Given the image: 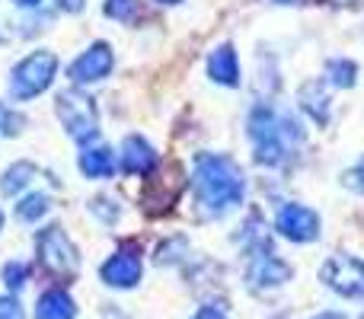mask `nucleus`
I'll return each mask as SVG.
<instances>
[{
  "instance_id": "obj_1",
  "label": "nucleus",
  "mask_w": 364,
  "mask_h": 319,
  "mask_svg": "<svg viewBox=\"0 0 364 319\" xmlns=\"http://www.w3.org/2000/svg\"><path fill=\"white\" fill-rule=\"evenodd\" d=\"M195 198L208 214H224L237 207L246 195L243 169L224 153H198L195 157Z\"/></svg>"
},
{
  "instance_id": "obj_2",
  "label": "nucleus",
  "mask_w": 364,
  "mask_h": 319,
  "mask_svg": "<svg viewBox=\"0 0 364 319\" xmlns=\"http://www.w3.org/2000/svg\"><path fill=\"white\" fill-rule=\"evenodd\" d=\"M250 138L256 160L265 163V166H278V163L288 160L294 144L304 141V128L294 121V115L259 106L250 115Z\"/></svg>"
},
{
  "instance_id": "obj_3",
  "label": "nucleus",
  "mask_w": 364,
  "mask_h": 319,
  "mask_svg": "<svg viewBox=\"0 0 364 319\" xmlns=\"http://www.w3.org/2000/svg\"><path fill=\"white\" fill-rule=\"evenodd\" d=\"M36 249H38V262L48 275L61 278V281H70L77 278V269H80V256H77L74 243L68 239V233L58 224L45 227L36 237Z\"/></svg>"
},
{
  "instance_id": "obj_4",
  "label": "nucleus",
  "mask_w": 364,
  "mask_h": 319,
  "mask_svg": "<svg viewBox=\"0 0 364 319\" xmlns=\"http://www.w3.org/2000/svg\"><path fill=\"white\" fill-rule=\"evenodd\" d=\"M55 70H58V58L51 51H32L29 58L13 67L10 74V96L19 102L26 99H36L42 90H48V83L55 80Z\"/></svg>"
},
{
  "instance_id": "obj_5",
  "label": "nucleus",
  "mask_w": 364,
  "mask_h": 319,
  "mask_svg": "<svg viewBox=\"0 0 364 319\" xmlns=\"http://www.w3.org/2000/svg\"><path fill=\"white\" fill-rule=\"evenodd\" d=\"M55 109H58V119H61L64 131L74 141L87 144V141L96 138V106L90 96H83L80 90H64V93H58Z\"/></svg>"
},
{
  "instance_id": "obj_6",
  "label": "nucleus",
  "mask_w": 364,
  "mask_h": 319,
  "mask_svg": "<svg viewBox=\"0 0 364 319\" xmlns=\"http://www.w3.org/2000/svg\"><path fill=\"white\" fill-rule=\"evenodd\" d=\"M288 278H291V265L282 262V259L269 249V243L256 246V256L250 259V269H246V284H250L256 294H262V291H269V288H282Z\"/></svg>"
},
{
  "instance_id": "obj_7",
  "label": "nucleus",
  "mask_w": 364,
  "mask_h": 319,
  "mask_svg": "<svg viewBox=\"0 0 364 319\" xmlns=\"http://www.w3.org/2000/svg\"><path fill=\"white\" fill-rule=\"evenodd\" d=\"M320 278L342 297H364V262L352 256H333L323 265Z\"/></svg>"
},
{
  "instance_id": "obj_8",
  "label": "nucleus",
  "mask_w": 364,
  "mask_h": 319,
  "mask_svg": "<svg viewBox=\"0 0 364 319\" xmlns=\"http://www.w3.org/2000/svg\"><path fill=\"white\" fill-rule=\"evenodd\" d=\"M275 227L291 243H310V239L320 237V214L310 211L307 205H284L278 211Z\"/></svg>"
},
{
  "instance_id": "obj_9",
  "label": "nucleus",
  "mask_w": 364,
  "mask_h": 319,
  "mask_svg": "<svg viewBox=\"0 0 364 319\" xmlns=\"http://www.w3.org/2000/svg\"><path fill=\"white\" fill-rule=\"evenodd\" d=\"M112 64H115L112 48H109L106 42H96L93 48H87L74 64H70L68 77H70V83H77V87H80V83H93V80H102V77H109Z\"/></svg>"
},
{
  "instance_id": "obj_10",
  "label": "nucleus",
  "mask_w": 364,
  "mask_h": 319,
  "mask_svg": "<svg viewBox=\"0 0 364 319\" xmlns=\"http://www.w3.org/2000/svg\"><path fill=\"white\" fill-rule=\"evenodd\" d=\"M100 275L109 288H134L141 281V259L134 252H115L100 269Z\"/></svg>"
},
{
  "instance_id": "obj_11",
  "label": "nucleus",
  "mask_w": 364,
  "mask_h": 319,
  "mask_svg": "<svg viewBox=\"0 0 364 319\" xmlns=\"http://www.w3.org/2000/svg\"><path fill=\"white\" fill-rule=\"evenodd\" d=\"M154 163H157V153H154V147L147 144L144 138L132 134V138L122 141L119 166L125 169V173H132V175H147V173L154 169Z\"/></svg>"
},
{
  "instance_id": "obj_12",
  "label": "nucleus",
  "mask_w": 364,
  "mask_h": 319,
  "mask_svg": "<svg viewBox=\"0 0 364 319\" xmlns=\"http://www.w3.org/2000/svg\"><path fill=\"white\" fill-rule=\"evenodd\" d=\"M208 74L214 83H224V87H240V61L233 45H220L211 58H208Z\"/></svg>"
},
{
  "instance_id": "obj_13",
  "label": "nucleus",
  "mask_w": 364,
  "mask_h": 319,
  "mask_svg": "<svg viewBox=\"0 0 364 319\" xmlns=\"http://www.w3.org/2000/svg\"><path fill=\"white\" fill-rule=\"evenodd\" d=\"M77 307L61 288H51L38 297L36 303V319H74Z\"/></svg>"
},
{
  "instance_id": "obj_14",
  "label": "nucleus",
  "mask_w": 364,
  "mask_h": 319,
  "mask_svg": "<svg viewBox=\"0 0 364 319\" xmlns=\"http://www.w3.org/2000/svg\"><path fill=\"white\" fill-rule=\"evenodd\" d=\"M80 169L87 179H109L115 175V153L109 147H87L80 153Z\"/></svg>"
},
{
  "instance_id": "obj_15",
  "label": "nucleus",
  "mask_w": 364,
  "mask_h": 319,
  "mask_svg": "<svg viewBox=\"0 0 364 319\" xmlns=\"http://www.w3.org/2000/svg\"><path fill=\"white\" fill-rule=\"evenodd\" d=\"M301 106H304V112L314 115V121L326 125L329 121V96H326V90H323V80H310L307 87L301 90Z\"/></svg>"
},
{
  "instance_id": "obj_16",
  "label": "nucleus",
  "mask_w": 364,
  "mask_h": 319,
  "mask_svg": "<svg viewBox=\"0 0 364 319\" xmlns=\"http://www.w3.org/2000/svg\"><path fill=\"white\" fill-rule=\"evenodd\" d=\"M36 173H38V169L32 166V163H26V160L23 163H13V166L4 173V179H0V192H4V195L23 192V188L36 179Z\"/></svg>"
},
{
  "instance_id": "obj_17",
  "label": "nucleus",
  "mask_w": 364,
  "mask_h": 319,
  "mask_svg": "<svg viewBox=\"0 0 364 319\" xmlns=\"http://www.w3.org/2000/svg\"><path fill=\"white\" fill-rule=\"evenodd\" d=\"M48 205H51V198L45 192H32L16 205V217L19 220H38L45 211H48Z\"/></svg>"
},
{
  "instance_id": "obj_18",
  "label": "nucleus",
  "mask_w": 364,
  "mask_h": 319,
  "mask_svg": "<svg viewBox=\"0 0 364 319\" xmlns=\"http://www.w3.org/2000/svg\"><path fill=\"white\" fill-rule=\"evenodd\" d=\"M106 13L119 23H134L141 16V0H106Z\"/></svg>"
},
{
  "instance_id": "obj_19",
  "label": "nucleus",
  "mask_w": 364,
  "mask_h": 319,
  "mask_svg": "<svg viewBox=\"0 0 364 319\" xmlns=\"http://www.w3.org/2000/svg\"><path fill=\"white\" fill-rule=\"evenodd\" d=\"M355 70H358V67H355L352 61H333L326 67V74H329V80H333L336 87H352V83H355Z\"/></svg>"
},
{
  "instance_id": "obj_20",
  "label": "nucleus",
  "mask_w": 364,
  "mask_h": 319,
  "mask_svg": "<svg viewBox=\"0 0 364 319\" xmlns=\"http://www.w3.org/2000/svg\"><path fill=\"white\" fill-rule=\"evenodd\" d=\"M26 278H29V269H26V262H6L4 265V281L10 291H19L26 284Z\"/></svg>"
},
{
  "instance_id": "obj_21",
  "label": "nucleus",
  "mask_w": 364,
  "mask_h": 319,
  "mask_svg": "<svg viewBox=\"0 0 364 319\" xmlns=\"http://www.w3.org/2000/svg\"><path fill=\"white\" fill-rule=\"evenodd\" d=\"M342 185H348V188H355V192L364 195V160L358 163V166L348 169L346 175H342Z\"/></svg>"
},
{
  "instance_id": "obj_22",
  "label": "nucleus",
  "mask_w": 364,
  "mask_h": 319,
  "mask_svg": "<svg viewBox=\"0 0 364 319\" xmlns=\"http://www.w3.org/2000/svg\"><path fill=\"white\" fill-rule=\"evenodd\" d=\"M176 249H186V239H182V237H176L173 243H164V246H160V249H157V262H160V265L176 262V256H173Z\"/></svg>"
},
{
  "instance_id": "obj_23",
  "label": "nucleus",
  "mask_w": 364,
  "mask_h": 319,
  "mask_svg": "<svg viewBox=\"0 0 364 319\" xmlns=\"http://www.w3.org/2000/svg\"><path fill=\"white\" fill-rule=\"evenodd\" d=\"M0 319H23V310L13 297H0Z\"/></svg>"
},
{
  "instance_id": "obj_24",
  "label": "nucleus",
  "mask_w": 364,
  "mask_h": 319,
  "mask_svg": "<svg viewBox=\"0 0 364 319\" xmlns=\"http://www.w3.org/2000/svg\"><path fill=\"white\" fill-rule=\"evenodd\" d=\"M192 319H227V316H224V310H218V307H201Z\"/></svg>"
},
{
  "instance_id": "obj_25",
  "label": "nucleus",
  "mask_w": 364,
  "mask_h": 319,
  "mask_svg": "<svg viewBox=\"0 0 364 319\" xmlns=\"http://www.w3.org/2000/svg\"><path fill=\"white\" fill-rule=\"evenodd\" d=\"M58 6L68 13H80L83 10V0H58Z\"/></svg>"
},
{
  "instance_id": "obj_26",
  "label": "nucleus",
  "mask_w": 364,
  "mask_h": 319,
  "mask_svg": "<svg viewBox=\"0 0 364 319\" xmlns=\"http://www.w3.org/2000/svg\"><path fill=\"white\" fill-rule=\"evenodd\" d=\"M16 6H36V4H42V0H13Z\"/></svg>"
},
{
  "instance_id": "obj_27",
  "label": "nucleus",
  "mask_w": 364,
  "mask_h": 319,
  "mask_svg": "<svg viewBox=\"0 0 364 319\" xmlns=\"http://www.w3.org/2000/svg\"><path fill=\"white\" fill-rule=\"evenodd\" d=\"M314 319H346L342 313H320V316H314Z\"/></svg>"
},
{
  "instance_id": "obj_28",
  "label": "nucleus",
  "mask_w": 364,
  "mask_h": 319,
  "mask_svg": "<svg viewBox=\"0 0 364 319\" xmlns=\"http://www.w3.org/2000/svg\"><path fill=\"white\" fill-rule=\"evenodd\" d=\"M157 4H182V0H157Z\"/></svg>"
},
{
  "instance_id": "obj_29",
  "label": "nucleus",
  "mask_w": 364,
  "mask_h": 319,
  "mask_svg": "<svg viewBox=\"0 0 364 319\" xmlns=\"http://www.w3.org/2000/svg\"><path fill=\"white\" fill-rule=\"evenodd\" d=\"M278 4H294V0H278Z\"/></svg>"
},
{
  "instance_id": "obj_30",
  "label": "nucleus",
  "mask_w": 364,
  "mask_h": 319,
  "mask_svg": "<svg viewBox=\"0 0 364 319\" xmlns=\"http://www.w3.org/2000/svg\"><path fill=\"white\" fill-rule=\"evenodd\" d=\"M0 224H4V214H0Z\"/></svg>"
},
{
  "instance_id": "obj_31",
  "label": "nucleus",
  "mask_w": 364,
  "mask_h": 319,
  "mask_svg": "<svg viewBox=\"0 0 364 319\" xmlns=\"http://www.w3.org/2000/svg\"><path fill=\"white\" fill-rule=\"evenodd\" d=\"M0 38H4V36H0Z\"/></svg>"
}]
</instances>
